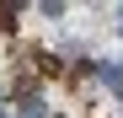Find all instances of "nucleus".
<instances>
[{
  "label": "nucleus",
  "instance_id": "4",
  "mask_svg": "<svg viewBox=\"0 0 123 118\" xmlns=\"http://www.w3.org/2000/svg\"><path fill=\"white\" fill-rule=\"evenodd\" d=\"M0 118H6V113H0Z\"/></svg>",
  "mask_w": 123,
  "mask_h": 118
},
{
  "label": "nucleus",
  "instance_id": "3",
  "mask_svg": "<svg viewBox=\"0 0 123 118\" xmlns=\"http://www.w3.org/2000/svg\"><path fill=\"white\" fill-rule=\"evenodd\" d=\"M118 27H123V11H118Z\"/></svg>",
  "mask_w": 123,
  "mask_h": 118
},
{
  "label": "nucleus",
  "instance_id": "2",
  "mask_svg": "<svg viewBox=\"0 0 123 118\" xmlns=\"http://www.w3.org/2000/svg\"><path fill=\"white\" fill-rule=\"evenodd\" d=\"M0 27H6V32L16 27V6H0Z\"/></svg>",
  "mask_w": 123,
  "mask_h": 118
},
{
  "label": "nucleus",
  "instance_id": "1",
  "mask_svg": "<svg viewBox=\"0 0 123 118\" xmlns=\"http://www.w3.org/2000/svg\"><path fill=\"white\" fill-rule=\"evenodd\" d=\"M96 75H102V81H107V86H112V91H118V86H123V70H112V65H102V70H96Z\"/></svg>",
  "mask_w": 123,
  "mask_h": 118
}]
</instances>
